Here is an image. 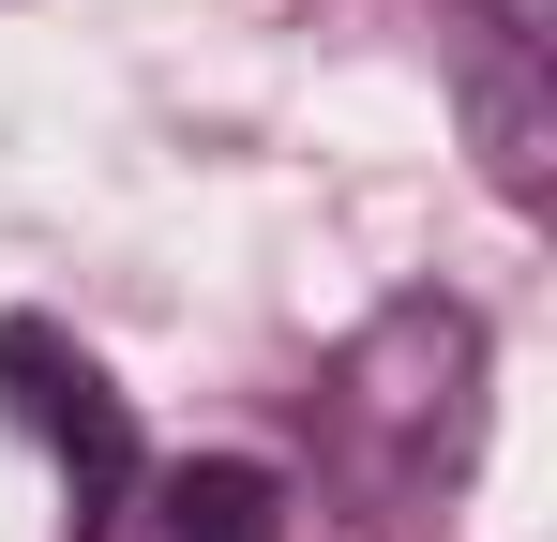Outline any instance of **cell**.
<instances>
[{"label":"cell","instance_id":"obj_1","mask_svg":"<svg viewBox=\"0 0 557 542\" xmlns=\"http://www.w3.org/2000/svg\"><path fill=\"white\" fill-rule=\"evenodd\" d=\"M332 438L376 497H422L453 482L482 438V317L467 301H392L362 347L332 361Z\"/></svg>","mask_w":557,"mask_h":542},{"label":"cell","instance_id":"obj_2","mask_svg":"<svg viewBox=\"0 0 557 542\" xmlns=\"http://www.w3.org/2000/svg\"><path fill=\"white\" fill-rule=\"evenodd\" d=\"M0 392H15V422L61 452V482H76V542L121 528V497H136V407L106 392L91 347H61L46 317H0Z\"/></svg>","mask_w":557,"mask_h":542},{"label":"cell","instance_id":"obj_3","mask_svg":"<svg viewBox=\"0 0 557 542\" xmlns=\"http://www.w3.org/2000/svg\"><path fill=\"white\" fill-rule=\"evenodd\" d=\"M557 0H482V30H467V136H482V181L528 211L543 196V151H557Z\"/></svg>","mask_w":557,"mask_h":542},{"label":"cell","instance_id":"obj_4","mask_svg":"<svg viewBox=\"0 0 557 542\" xmlns=\"http://www.w3.org/2000/svg\"><path fill=\"white\" fill-rule=\"evenodd\" d=\"M151 542H286V482L257 452H211V467H182L151 497Z\"/></svg>","mask_w":557,"mask_h":542}]
</instances>
